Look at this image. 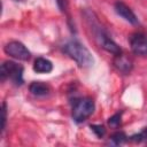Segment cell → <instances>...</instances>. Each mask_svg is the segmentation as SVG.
Listing matches in <instances>:
<instances>
[{
	"instance_id": "1",
	"label": "cell",
	"mask_w": 147,
	"mask_h": 147,
	"mask_svg": "<svg viewBox=\"0 0 147 147\" xmlns=\"http://www.w3.org/2000/svg\"><path fill=\"white\" fill-rule=\"evenodd\" d=\"M88 16H86L87 18V22L93 31V34H94V38L96 39V41L99 42L100 47H102L105 51L111 53L113 55H119L122 53V49L121 47L110 38V36L107 33V31L100 25V23L98 22L96 17H94V14L92 11H88L87 13Z\"/></svg>"
},
{
	"instance_id": "2",
	"label": "cell",
	"mask_w": 147,
	"mask_h": 147,
	"mask_svg": "<svg viewBox=\"0 0 147 147\" xmlns=\"http://www.w3.org/2000/svg\"><path fill=\"white\" fill-rule=\"evenodd\" d=\"M62 49L69 57H71L82 68L92 67L94 63V59H93V55L91 54V52L80 41H78L76 39L67 41L63 45Z\"/></svg>"
},
{
	"instance_id": "3",
	"label": "cell",
	"mask_w": 147,
	"mask_h": 147,
	"mask_svg": "<svg viewBox=\"0 0 147 147\" xmlns=\"http://www.w3.org/2000/svg\"><path fill=\"white\" fill-rule=\"evenodd\" d=\"M94 109H95V105L91 98L78 99L74 102L72 106V111H71L72 119L76 123H82L93 114Z\"/></svg>"
},
{
	"instance_id": "4",
	"label": "cell",
	"mask_w": 147,
	"mask_h": 147,
	"mask_svg": "<svg viewBox=\"0 0 147 147\" xmlns=\"http://www.w3.org/2000/svg\"><path fill=\"white\" fill-rule=\"evenodd\" d=\"M1 82L10 79L16 86L23 84V67L13 61H5L0 68Z\"/></svg>"
},
{
	"instance_id": "5",
	"label": "cell",
	"mask_w": 147,
	"mask_h": 147,
	"mask_svg": "<svg viewBox=\"0 0 147 147\" xmlns=\"http://www.w3.org/2000/svg\"><path fill=\"white\" fill-rule=\"evenodd\" d=\"M3 51L7 55H9L16 60L28 61L31 57L30 51L24 46V44H22L21 41H17V40H13V41H9L8 44H6V46L3 47Z\"/></svg>"
},
{
	"instance_id": "6",
	"label": "cell",
	"mask_w": 147,
	"mask_h": 147,
	"mask_svg": "<svg viewBox=\"0 0 147 147\" xmlns=\"http://www.w3.org/2000/svg\"><path fill=\"white\" fill-rule=\"evenodd\" d=\"M131 51L141 57L147 56V36L142 32H136L130 37Z\"/></svg>"
},
{
	"instance_id": "7",
	"label": "cell",
	"mask_w": 147,
	"mask_h": 147,
	"mask_svg": "<svg viewBox=\"0 0 147 147\" xmlns=\"http://www.w3.org/2000/svg\"><path fill=\"white\" fill-rule=\"evenodd\" d=\"M114 9H115L116 14H117L118 16H121L123 20H125L126 22H129V23H131V24H133V25H136V24L139 23L137 16H136V14H134V13L132 11V9H131L127 5H125L124 2L117 1V2L115 3V6H114Z\"/></svg>"
},
{
	"instance_id": "8",
	"label": "cell",
	"mask_w": 147,
	"mask_h": 147,
	"mask_svg": "<svg viewBox=\"0 0 147 147\" xmlns=\"http://www.w3.org/2000/svg\"><path fill=\"white\" fill-rule=\"evenodd\" d=\"M114 65H115V68H116L119 72L125 74V75L130 74L131 70H132V67H133L132 61H131L130 59H127L123 53H121L119 55H116V56H115Z\"/></svg>"
},
{
	"instance_id": "9",
	"label": "cell",
	"mask_w": 147,
	"mask_h": 147,
	"mask_svg": "<svg viewBox=\"0 0 147 147\" xmlns=\"http://www.w3.org/2000/svg\"><path fill=\"white\" fill-rule=\"evenodd\" d=\"M33 70L38 74H49L53 70V64L45 57H37L33 63Z\"/></svg>"
},
{
	"instance_id": "10",
	"label": "cell",
	"mask_w": 147,
	"mask_h": 147,
	"mask_svg": "<svg viewBox=\"0 0 147 147\" xmlns=\"http://www.w3.org/2000/svg\"><path fill=\"white\" fill-rule=\"evenodd\" d=\"M29 90L36 96H45L48 95L51 92L49 86L42 82H32L29 86Z\"/></svg>"
},
{
	"instance_id": "11",
	"label": "cell",
	"mask_w": 147,
	"mask_h": 147,
	"mask_svg": "<svg viewBox=\"0 0 147 147\" xmlns=\"http://www.w3.org/2000/svg\"><path fill=\"white\" fill-rule=\"evenodd\" d=\"M127 140H129V137H126L124 132H116L110 137V141L113 145H122Z\"/></svg>"
},
{
	"instance_id": "12",
	"label": "cell",
	"mask_w": 147,
	"mask_h": 147,
	"mask_svg": "<svg viewBox=\"0 0 147 147\" xmlns=\"http://www.w3.org/2000/svg\"><path fill=\"white\" fill-rule=\"evenodd\" d=\"M129 140L130 141H133V142H144V141H147V127H144L139 133H136V134L129 137Z\"/></svg>"
},
{
	"instance_id": "13",
	"label": "cell",
	"mask_w": 147,
	"mask_h": 147,
	"mask_svg": "<svg viewBox=\"0 0 147 147\" xmlns=\"http://www.w3.org/2000/svg\"><path fill=\"white\" fill-rule=\"evenodd\" d=\"M121 119H122V113H117V114L113 115L111 117H109V119H108V124H109V126L116 129V127L119 126V124H121Z\"/></svg>"
},
{
	"instance_id": "14",
	"label": "cell",
	"mask_w": 147,
	"mask_h": 147,
	"mask_svg": "<svg viewBox=\"0 0 147 147\" xmlns=\"http://www.w3.org/2000/svg\"><path fill=\"white\" fill-rule=\"evenodd\" d=\"M6 121H7V105H6V102H3L2 103V108H1V134L5 131Z\"/></svg>"
},
{
	"instance_id": "15",
	"label": "cell",
	"mask_w": 147,
	"mask_h": 147,
	"mask_svg": "<svg viewBox=\"0 0 147 147\" xmlns=\"http://www.w3.org/2000/svg\"><path fill=\"white\" fill-rule=\"evenodd\" d=\"M91 130H92L99 138H102V137L105 136V133H106V129H105L102 125H95V124H93V125H91Z\"/></svg>"
},
{
	"instance_id": "16",
	"label": "cell",
	"mask_w": 147,
	"mask_h": 147,
	"mask_svg": "<svg viewBox=\"0 0 147 147\" xmlns=\"http://www.w3.org/2000/svg\"><path fill=\"white\" fill-rule=\"evenodd\" d=\"M56 3H57V7L60 8V10L62 13H64L67 10V6H68L67 0H56Z\"/></svg>"
},
{
	"instance_id": "17",
	"label": "cell",
	"mask_w": 147,
	"mask_h": 147,
	"mask_svg": "<svg viewBox=\"0 0 147 147\" xmlns=\"http://www.w3.org/2000/svg\"><path fill=\"white\" fill-rule=\"evenodd\" d=\"M15 1H23V0H15Z\"/></svg>"
}]
</instances>
